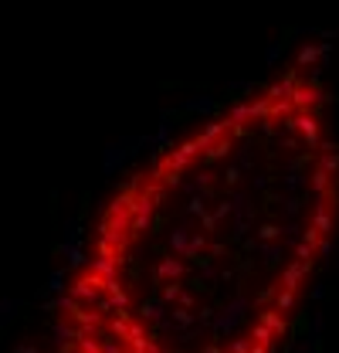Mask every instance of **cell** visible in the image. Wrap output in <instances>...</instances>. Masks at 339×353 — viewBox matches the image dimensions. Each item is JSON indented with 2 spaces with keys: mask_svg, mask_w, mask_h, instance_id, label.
<instances>
[{
  "mask_svg": "<svg viewBox=\"0 0 339 353\" xmlns=\"http://www.w3.org/2000/svg\"><path fill=\"white\" fill-rule=\"evenodd\" d=\"M339 238V99L312 51L102 201L48 353H285Z\"/></svg>",
  "mask_w": 339,
  "mask_h": 353,
  "instance_id": "1",
  "label": "cell"
}]
</instances>
